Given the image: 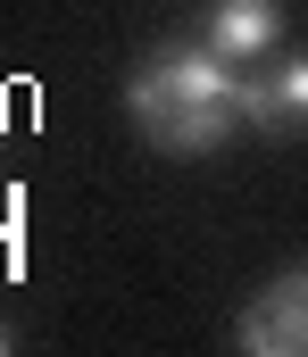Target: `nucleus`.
Masks as SVG:
<instances>
[{
	"instance_id": "nucleus-1",
	"label": "nucleus",
	"mask_w": 308,
	"mask_h": 357,
	"mask_svg": "<svg viewBox=\"0 0 308 357\" xmlns=\"http://www.w3.org/2000/svg\"><path fill=\"white\" fill-rule=\"evenodd\" d=\"M125 108H133V125H142L150 150L200 158V150H217L242 125V75H233V59L208 33L200 42H167V50H150L125 75Z\"/></svg>"
},
{
	"instance_id": "nucleus-2",
	"label": "nucleus",
	"mask_w": 308,
	"mask_h": 357,
	"mask_svg": "<svg viewBox=\"0 0 308 357\" xmlns=\"http://www.w3.org/2000/svg\"><path fill=\"white\" fill-rule=\"evenodd\" d=\"M233 349L242 357H308V266L275 274V282L233 316Z\"/></svg>"
},
{
	"instance_id": "nucleus-3",
	"label": "nucleus",
	"mask_w": 308,
	"mask_h": 357,
	"mask_svg": "<svg viewBox=\"0 0 308 357\" xmlns=\"http://www.w3.org/2000/svg\"><path fill=\"white\" fill-rule=\"evenodd\" d=\"M242 125L250 133H292L308 125V50L267 67V75H242Z\"/></svg>"
},
{
	"instance_id": "nucleus-4",
	"label": "nucleus",
	"mask_w": 308,
	"mask_h": 357,
	"mask_svg": "<svg viewBox=\"0 0 308 357\" xmlns=\"http://www.w3.org/2000/svg\"><path fill=\"white\" fill-rule=\"evenodd\" d=\"M284 33V0H208V42L242 67V59H267Z\"/></svg>"
},
{
	"instance_id": "nucleus-5",
	"label": "nucleus",
	"mask_w": 308,
	"mask_h": 357,
	"mask_svg": "<svg viewBox=\"0 0 308 357\" xmlns=\"http://www.w3.org/2000/svg\"><path fill=\"white\" fill-rule=\"evenodd\" d=\"M0 349H8V333H0Z\"/></svg>"
}]
</instances>
